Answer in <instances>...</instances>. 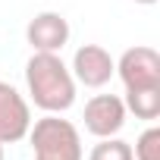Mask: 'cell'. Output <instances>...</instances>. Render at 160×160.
<instances>
[{
  "mask_svg": "<svg viewBox=\"0 0 160 160\" xmlns=\"http://www.w3.org/2000/svg\"><path fill=\"white\" fill-rule=\"evenodd\" d=\"M25 85L44 113H66L75 104V78L60 53H32L25 63Z\"/></svg>",
  "mask_w": 160,
  "mask_h": 160,
  "instance_id": "1",
  "label": "cell"
},
{
  "mask_svg": "<svg viewBox=\"0 0 160 160\" xmlns=\"http://www.w3.org/2000/svg\"><path fill=\"white\" fill-rule=\"evenodd\" d=\"M35 160H82V135L60 113H47L28 129Z\"/></svg>",
  "mask_w": 160,
  "mask_h": 160,
  "instance_id": "2",
  "label": "cell"
},
{
  "mask_svg": "<svg viewBox=\"0 0 160 160\" xmlns=\"http://www.w3.org/2000/svg\"><path fill=\"white\" fill-rule=\"evenodd\" d=\"M116 75L122 78L126 91L129 88H160V53L144 44L129 47L116 63Z\"/></svg>",
  "mask_w": 160,
  "mask_h": 160,
  "instance_id": "3",
  "label": "cell"
},
{
  "mask_svg": "<svg viewBox=\"0 0 160 160\" xmlns=\"http://www.w3.org/2000/svg\"><path fill=\"white\" fill-rule=\"evenodd\" d=\"M72 78L85 88H104L110 78L116 75V60L101 47V44H82L72 57L69 66Z\"/></svg>",
  "mask_w": 160,
  "mask_h": 160,
  "instance_id": "4",
  "label": "cell"
},
{
  "mask_svg": "<svg viewBox=\"0 0 160 160\" xmlns=\"http://www.w3.org/2000/svg\"><path fill=\"white\" fill-rule=\"evenodd\" d=\"M28 129H32L28 101L10 82H0V141L16 144V141H22L28 135Z\"/></svg>",
  "mask_w": 160,
  "mask_h": 160,
  "instance_id": "5",
  "label": "cell"
},
{
  "mask_svg": "<svg viewBox=\"0 0 160 160\" xmlns=\"http://www.w3.org/2000/svg\"><path fill=\"white\" fill-rule=\"evenodd\" d=\"M85 129L94 138H110L126 126V104L116 94H94L85 104Z\"/></svg>",
  "mask_w": 160,
  "mask_h": 160,
  "instance_id": "6",
  "label": "cell"
},
{
  "mask_svg": "<svg viewBox=\"0 0 160 160\" xmlns=\"http://www.w3.org/2000/svg\"><path fill=\"white\" fill-rule=\"evenodd\" d=\"M25 41L32 44L35 53H60L69 41V22L60 13H38L25 25Z\"/></svg>",
  "mask_w": 160,
  "mask_h": 160,
  "instance_id": "7",
  "label": "cell"
},
{
  "mask_svg": "<svg viewBox=\"0 0 160 160\" xmlns=\"http://www.w3.org/2000/svg\"><path fill=\"white\" fill-rule=\"evenodd\" d=\"M126 113H135V119H157L160 116V88H129L126 91Z\"/></svg>",
  "mask_w": 160,
  "mask_h": 160,
  "instance_id": "8",
  "label": "cell"
},
{
  "mask_svg": "<svg viewBox=\"0 0 160 160\" xmlns=\"http://www.w3.org/2000/svg\"><path fill=\"white\" fill-rule=\"evenodd\" d=\"M88 160H135V157H132V144H129V141L110 135V138H101V141L91 148Z\"/></svg>",
  "mask_w": 160,
  "mask_h": 160,
  "instance_id": "9",
  "label": "cell"
},
{
  "mask_svg": "<svg viewBox=\"0 0 160 160\" xmlns=\"http://www.w3.org/2000/svg\"><path fill=\"white\" fill-rule=\"evenodd\" d=\"M132 157L135 160H160V129L157 126H151V129H144L138 135Z\"/></svg>",
  "mask_w": 160,
  "mask_h": 160,
  "instance_id": "10",
  "label": "cell"
},
{
  "mask_svg": "<svg viewBox=\"0 0 160 160\" xmlns=\"http://www.w3.org/2000/svg\"><path fill=\"white\" fill-rule=\"evenodd\" d=\"M135 3H141V7H154L157 0H135Z\"/></svg>",
  "mask_w": 160,
  "mask_h": 160,
  "instance_id": "11",
  "label": "cell"
},
{
  "mask_svg": "<svg viewBox=\"0 0 160 160\" xmlns=\"http://www.w3.org/2000/svg\"><path fill=\"white\" fill-rule=\"evenodd\" d=\"M0 160H3V141H0Z\"/></svg>",
  "mask_w": 160,
  "mask_h": 160,
  "instance_id": "12",
  "label": "cell"
}]
</instances>
